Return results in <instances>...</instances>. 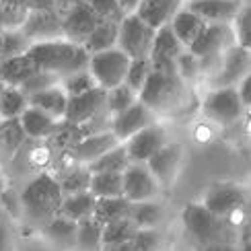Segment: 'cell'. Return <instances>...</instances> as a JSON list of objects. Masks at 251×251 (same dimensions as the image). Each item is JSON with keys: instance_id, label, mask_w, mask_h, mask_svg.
Returning <instances> with one entry per match:
<instances>
[{"instance_id": "obj_1", "label": "cell", "mask_w": 251, "mask_h": 251, "mask_svg": "<svg viewBox=\"0 0 251 251\" xmlns=\"http://www.w3.org/2000/svg\"><path fill=\"white\" fill-rule=\"evenodd\" d=\"M187 82L177 75L173 64H151L142 89L138 91V101L154 113H175L187 101Z\"/></svg>"}, {"instance_id": "obj_2", "label": "cell", "mask_w": 251, "mask_h": 251, "mask_svg": "<svg viewBox=\"0 0 251 251\" xmlns=\"http://www.w3.org/2000/svg\"><path fill=\"white\" fill-rule=\"evenodd\" d=\"M27 54L31 56L37 70L50 72V75H54L58 78L70 75V72H76L80 68H87V62H89L87 50L78 44H72V41L64 37L35 41V44L29 46Z\"/></svg>"}, {"instance_id": "obj_3", "label": "cell", "mask_w": 251, "mask_h": 251, "mask_svg": "<svg viewBox=\"0 0 251 251\" xmlns=\"http://www.w3.org/2000/svg\"><path fill=\"white\" fill-rule=\"evenodd\" d=\"M62 200H64V194L60 190L58 179H54L48 173L35 177L33 181H29L23 194H21L23 210L29 214V218H33L37 223H44V225L58 214Z\"/></svg>"}, {"instance_id": "obj_4", "label": "cell", "mask_w": 251, "mask_h": 251, "mask_svg": "<svg viewBox=\"0 0 251 251\" xmlns=\"http://www.w3.org/2000/svg\"><path fill=\"white\" fill-rule=\"evenodd\" d=\"M154 27H151L146 21H142L136 13L124 15L118 25V41L116 48H120L130 60L149 58L152 39H154Z\"/></svg>"}, {"instance_id": "obj_5", "label": "cell", "mask_w": 251, "mask_h": 251, "mask_svg": "<svg viewBox=\"0 0 251 251\" xmlns=\"http://www.w3.org/2000/svg\"><path fill=\"white\" fill-rule=\"evenodd\" d=\"M128 66H130V58L116 46L103 51H95V54H89V62H87V68L91 72V76L95 78L97 87L105 91L122 85Z\"/></svg>"}, {"instance_id": "obj_6", "label": "cell", "mask_w": 251, "mask_h": 251, "mask_svg": "<svg viewBox=\"0 0 251 251\" xmlns=\"http://www.w3.org/2000/svg\"><path fill=\"white\" fill-rule=\"evenodd\" d=\"M181 218L187 231L204 245L216 241H228L225 218L214 216L204 204H187Z\"/></svg>"}, {"instance_id": "obj_7", "label": "cell", "mask_w": 251, "mask_h": 251, "mask_svg": "<svg viewBox=\"0 0 251 251\" xmlns=\"http://www.w3.org/2000/svg\"><path fill=\"white\" fill-rule=\"evenodd\" d=\"M202 111L208 120L221 126H228L235 124L243 116L245 107L241 99H239L237 87H218V89H210V93L204 97Z\"/></svg>"}, {"instance_id": "obj_8", "label": "cell", "mask_w": 251, "mask_h": 251, "mask_svg": "<svg viewBox=\"0 0 251 251\" xmlns=\"http://www.w3.org/2000/svg\"><path fill=\"white\" fill-rule=\"evenodd\" d=\"M251 68V56L249 50L241 48V46H231L223 51L221 64H218L216 72L208 78V85L210 89H218V87H237L239 80L245 78L249 75Z\"/></svg>"}, {"instance_id": "obj_9", "label": "cell", "mask_w": 251, "mask_h": 251, "mask_svg": "<svg viewBox=\"0 0 251 251\" xmlns=\"http://www.w3.org/2000/svg\"><path fill=\"white\" fill-rule=\"evenodd\" d=\"M107 91L101 87H93L91 91H85L80 95H72L66 101V111H64V122L80 126L93 118L101 116V113H109L105 105Z\"/></svg>"}, {"instance_id": "obj_10", "label": "cell", "mask_w": 251, "mask_h": 251, "mask_svg": "<svg viewBox=\"0 0 251 251\" xmlns=\"http://www.w3.org/2000/svg\"><path fill=\"white\" fill-rule=\"evenodd\" d=\"M247 204L245 187L237 183H216L206 192L204 206L218 218H226L239 212Z\"/></svg>"}, {"instance_id": "obj_11", "label": "cell", "mask_w": 251, "mask_h": 251, "mask_svg": "<svg viewBox=\"0 0 251 251\" xmlns=\"http://www.w3.org/2000/svg\"><path fill=\"white\" fill-rule=\"evenodd\" d=\"M122 185H124V198L130 202L154 200V196L161 190V185L156 183L146 163H130L122 171Z\"/></svg>"}, {"instance_id": "obj_12", "label": "cell", "mask_w": 251, "mask_h": 251, "mask_svg": "<svg viewBox=\"0 0 251 251\" xmlns=\"http://www.w3.org/2000/svg\"><path fill=\"white\" fill-rule=\"evenodd\" d=\"M165 144H167V132L156 122L144 126L142 130L132 134L128 140H124L130 163H146Z\"/></svg>"}, {"instance_id": "obj_13", "label": "cell", "mask_w": 251, "mask_h": 251, "mask_svg": "<svg viewBox=\"0 0 251 251\" xmlns=\"http://www.w3.org/2000/svg\"><path fill=\"white\" fill-rule=\"evenodd\" d=\"M235 33L231 23H206L204 29L198 33V37L192 41L187 50L192 51L196 58L221 54L226 48L235 46Z\"/></svg>"}, {"instance_id": "obj_14", "label": "cell", "mask_w": 251, "mask_h": 251, "mask_svg": "<svg viewBox=\"0 0 251 251\" xmlns=\"http://www.w3.org/2000/svg\"><path fill=\"white\" fill-rule=\"evenodd\" d=\"M101 21L103 19L97 17L95 10H93L85 0H80L66 15H62V37L72 41V44L82 46L85 39L91 35V31L95 29Z\"/></svg>"}, {"instance_id": "obj_15", "label": "cell", "mask_w": 251, "mask_h": 251, "mask_svg": "<svg viewBox=\"0 0 251 251\" xmlns=\"http://www.w3.org/2000/svg\"><path fill=\"white\" fill-rule=\"evenodd\" d=\"M23 33L31 44L35 41H48L62 37V17L56 8H44V10H29L25 23L21 25Z\"/></svg>"}, {"instance_id": "obj_16", "label": "cell", "mask_w": 251, "mask_h": 251, "mask_svg": "<svg viewBox=\"0 0 251 251\" xmlns=\"http://www.w3.org/2000/svg\"><path fill=\"white\" fill-rule=\"evenodd\" d=\"M154 122H156V113L151 111L142 101H136L128 109H124V111L116 113V116H111L109 130L116 134V138L120 142H124V140H128L132 134L142 130L144 126L154 124Z\"/></svg>"}, {"instance_id": "obj_17", "label": "cell", "mask_w": 251, "mask_h": 251, "mask_svg": "<svg viewBox=\"0 0 251 251\" xmlns=\"http://www.w3.org/2000/svg\"><path fill=\"white\" fill-rule=\"evenodd\" d=\"M146 167L161 187H171L181 167V146L167 142L146 161Z\"/></svg>"}, {"instance_id": "obj_18", "label": "cell", "mask_w": 251, "mask_h": 251, "mask_svg": "<svg viewBox=\"0 0 251 251\" xmlns=\"http://www.w3.org/2000/svg\"><path fill=\"white\" fill-rule=\"evenodd\" d=\"M243 2L245 0H185L183 6L206 23H231Z\"/></svg>"}, {"instance_id": "obj_19", "label": "cell", "mask_w": 251, "mask_h": 251, "mask_svg": "<svg viewBox=\"0 0 251 251\" xmlns=\"http://www.w3.org/2000/svg\"><path fill=\"white\" fill-rule=\"evenodd\" d=\"M183 50L185 48L181 46V41L175 37L171 25L165 23L161 27H156V31H154L149 60H151V64H173L175 58L179 56Z\"/></svg>"}, {"instance_id": "obj_20", "label": "cell", "mask_w": 251, "mask_h": 251, "mask_svg": "<svg viewBox=\"0 0 251 251\" xmlns=\"http://www.w3.org/2000/svg\"><path fill=\"white\" fill-rule=\"evenodd\" d=\"M19 120V126L23 130L25 136L29 138H48V136L56 134L62 120H54L51 116H48L46 111H41L33 105H27L25 111L21 113L17 118Z\"/></svg>"}, {"instance_id": "obj_21", "label": "cell", "mask_w": 251, "mask_h": 251, "mask_svg": "<svg viewBox=\"0 0 251 251\" xmlns=\"http://www.w3.org/2000/svg\"><path fill=\"white\" fill-rule=\"evenodd\" d=\"M116 144H120V140L116 138V134L111 130L87 134L75 142V154L78 161L89 163L93 159H97V156H101L103 152H107L109 149H113Z\"/></svg>"}, {"instance_id": "obj_22", "label": "cell", "mask_w": 251, "mask_h": 251, "mask_svg": "<svg viewBox=\"0 0 251 251\" xmlns=\"http://www.w3.org/2000/svg\"><path fill=\"white\" fill-rule=\"evenodd\" d=\"M76 228H78V223L70 221V218L62 216V214H56L54 218H50V221L44 225V235L50 239V243L56 245L58 249L75 251Z\"/></svg>"}, {"instance_id": "obj_23", "label": "cell", "mask_w": 251, "mask_h": 251, "mask_svg": "<svg viewBox=\"0 0 251 251\" xmlns=\"http://www.w3.org/2000/svg\"><path fill=\"white\" fill-rule=\"evenodd\" d=\"M183 6V0H140L136 15L151 27H161L169 23L171 17Z\"/></svg>"}, {"instance_id": "obj_24", "label": "cell", "mask_w": 251, "mask_h": 251, "mask_svg": "<svg viewBox=\"0 0 251 251\" xmlns=\"http://www.w3.org/2000/svg\"><path fill=\"white\" fill-rule=\"evenodd\" d=\"M29 105H33L41 111H46L48 116H51L54 120H64V111H66V101H68V95L64 93V89L58 85H51L48 89H41L33 95L27 97Z\"/></svg>"}, {"instance_id": "obj_25", "label": "cell", "mask_w": 251, "mask_h": 251, "mask_svg": "<svg viewBox=\"0 0 251 251\" xmlns=\"http://www.w3.org/2000/svg\"><path fill=\"white\" fill-rule=\"evenodd\" d=\"M33 72H37V66L27 51L0 60V82H4L6 87H21Z\"/></svg>"}, {"instance_id": "obj_26", "label": "cell", "mask_w": 251, "mask_h": 251, "mask_svg": "<svg viewBox=\"0 0 251 251\" xmlns=\"http://www.w3.org/2000/svg\"><path fill=\"white\" fill-rule=\"evenodd\" d=\"M169 25H171V29H173L175 37L181 41V46H183V48H187V46H190L192 41L198 37V33H200V31L204 29L206 21H204V19H200L196 13H192L190 8L181 6V8L177 10V13L171 17Z\"/></svg>"}, {"instance_id": "obj_27", "label": "cell", "mask_w": 251, "mask_h": 251, "mask_svg": "<svg viewBox=\"0 0 251 251\" xmlns=\"http://www.w3.org/2000/svg\"><path fill=\"white\" fill-rule=\"evenodd\" d=\"M93 208H95V196L87 190V192L64 196V200H62V204L58 208V214L78 223L82 218L93 216Z\"/></svg>"}, {"instance_id": "obj_28", "label": "cell", "mask_w": 251, "mask_h": 251, "mask_svg": "<svg viewBox=\"0 0 251 251\" xmlns=\"http://www.w3.org/2000/svg\"><path fill=\"white\" fill-rule=\"evenodd\" d=\"M130 200L124 196H113V198H95V208H93V218L101 225H107L111 221L128 216L130 212Z\"/></svg>"}, {"instance_id": "obj_29", "label": "cell", "mask_w": 251, "mask_h": 251, "mask_svg": "<svg viewBox=\"0 0 251 251\" xmlns=\"http://www.w3.org/2000/svg\"><path fill=\"white\" fill-rule=\"evenodd\" d=\"M130 165V159H128V152H126V146L124 142L116 144L113 149H109L107 152H103L97 159H93L87 163V169L91 173H99V171H116V173H122L126 167Z\"/></svg>"}, {"instance_id": "obj_30", "label": "cell", "mask_w": 251, "mask_h": 251, "mask_svg": "<svg viewBox=\"0 0 251 251\" xmlns=\"http://www.w3.org/2000/svg\"><path fill=\"white\" fill-rule=\"evenodd\" d=\"M118 25L113 21H101V23L91 31V35L85 39L82 48L87 50V54H95V51H103L116 46L118 41Z\"/></svg>"}, {"instance_id": "obj_31", "label": "cell", "mask_w": 251, "mask_h": 251, "mask_svg": "<svg viewBox=\"0 0 251 251\" xmlns=\"http://www.w3.org/2000/svg\"><path fill=\"white\" fill-rule=\"evenodd\" d=\"M89 192L95 196V198L124 196L122 173H116V171H99V173H91Z\"/></svg>"}, {"instance_id": "obj_32", "label": "cell", "mask_w": 251, "mask_h": 251, "mask_svg": "<svg viewBox=\"0 0 251 251\" xmlns=\"http://www.w3.org/2000/svg\"><path fill=\"white\" fill-rule=\"evenodd\" d=\"M101 228L103 225L97 223L93 216L78 221L75 251H101Z\"/></svg>"}, {"instance_id": "obj_33", "label": "cell", "mask_w": 251, "mask_h": 251, "mask_svg": "<svg viewBox=\"0 0 251 251\" xmlns=\"http://www.w3.org/2000/svg\"><path fill=\"white\" fill-rule=\"evenodd\" d=\"M29 105L27 95L19 87H6L0 91V122L17 120Z\"/></svg>"}, {"instance_id": "obj_34", "label": "cell", "mask_w": 251, "mask_h": 251, "mask_svg": "<svg viewBox=\"0 0 251 251\" xmlns=\"http://www.w3.org/2000/svg\"><path fill=\"white\" fill-rule=\"evenodd\" d=\"M128 218L136 225V228H152L154 225L161 223L163 210L161 206L152 200H142V202H132Z\"/></svg>"}, {"instance_id": "obj_35", "label": "cell", "mask_w": 251, "mask_h": 251, "mask_svg": "<svg viewBox=\"0 0 251 251\" xmlns=\"http://www.w3.org/2000/svg\"><path fill=\"white\" fill-rule=\"evenodd\" d=\"M136 233V225L130 221L128 216L111 221L107 225H103L101 228V245H118V243H128L132 241V237Z\"/></svg>"}, {"instance_id": "obj_36", "label": "cell", "mask_w": 251, "mask_h": 251, "mask_svg": "<svg viewBox=\"0 0 251 251\" xmlns=\"http://www.w3.org/2000/svg\"><path fill=\"white\" fill-rule=\"evenodd\" d=\"M31 41L21 33V29H2L0 31V60L25 54Z\"/></svg>"}, {"instance_id": "obj_37", "label": "cell", "mask_w": 251, "mask_h": 251, "mask_svg": "<svg viewBox=\"0 0 251 251\" xmlns=\"http://www.w3.org/2000/svg\"><path fill=\"white\" fill-rule=\"evenodd\" d=\"M138 101V93L132 91L126 82H122V85L113 87L107 91V97H105V105H107V111L111 113V116H116V113L128 109L132 103Z\"/></svg>"}, {"instance_id": "obj_38", "label": "cell", "mask_w": 251, "mask_h": 251, "mask_svg": "<svg viewBox=\"0 0 251 251\" xmlns=\"http://www.w3.org/2000/svg\"><path fill=\"white\" fill-rule=\"evenodd\" d=\"M231 27H233L237 46L249 50L251 48V8H249V0H245V2L241 4V8L237 10L235 19L231 21Z\"/></svg>"}, {"instance_id": "obj_39", "label": "cell", "mask_w": 251, "mask_h": 251, "mask_svg": "<svg viewBox=\"0 0 251 251\" xmlns=\"http://www.w3.org/2000/svg\"><path fill=\"white\" fill-rule=\"evenodd\" d=\"M60 87L64 89L68 97H72V95H80V93H85V91H91L93 87H97V82L91 76L89 68H80L76 72H70V75L62 76Z\"/></svg>"}, {"instance_id": "obj_40", "label": "cell", "mask_w": 251, "mask_h": 251, "mask_svg": "<svg viewBox=\"0 0 251 251\" xmlns=\"http://www.w3.org/2000/svg\"><path fill=\"white\" fill-rule=\"evenodd\" d=\"M89 181H91V171L87 167H78V169H72L64 175V179H60V190L64 196L70 194H78V192H87L89 190Z\"/></svg>"}, {"instance_id": "obj_41", "label": "cell", "mask_w": 251, "mask_h": 251, "mask_svg": "<svg viewBox=\"0 0 251 251\" xmlns=\"http://www.w3.org/2000/svg\"><path fill=\"white\" fill-rule=\"evenodd\" d=\"M29 15V8L23 4L0 2V27L2 29H21Z\"/></svg>"}, {"instance_id": "obj_42", "label": "cell", "mask_w": 251, "mask_h": 251, "mask_svg": "<svg viewBox=\"0 0 251 251\" xmlns=\"http://www.w3.org/2000/svg\"><path fill=\"white\" fill-rule=\"evenodd\" d=\"M151 72V60L149 58H138V60H130V66L126 70V78L124 82L128 85L132 91L138 93L144 85L146 76Z\"/></svg>"}, {"instance_id": "obj_43", "label": "cell", "mask_w": 251, "mask_h": 251, "mask_svg": "<svg viewBox=\"0 0 251 251\" xmlns=\"http://www.w3.org/2000/svg\"><path fill=\"white\" fill-rule=\"evenodd\" d=\"M175 70L187 85L194 82L196 78H200V62H198V58L187 48L175 58Z\"/></svg>"}, {"instance_id": "obj_44", "label": "cell", "mask_w": 251, "mask_h": 251, "mask_svg": "<svg viewBox=\"0 0 251 251\" xmlns=\"http://www.w3.org/2000/svg\"><path fill=\"white\" fill-rule=\"evenodd\" d=\"M134 251H159L161 249V235L154 228H136L132 237Z\"/></svg>"}, {"instance_id": "obj_45", "label": "cell", "mask_w": 251, "mask_h": 251, "mask_svg": "<svg viewBox=\"0 0 251 251\" xmlns=\"http://www.w3.org/2000/svg\"><path fill=\"white\" fill-rule=\"evenodd\" d=\"M58 82H60L58 76L50 75V72H44V70H37V72H33V75H31L19 89L29 97V95H33V93H37V91H41V89H48V87H51V85H58Z\"/></svg>"}, {"instance_id": "obj_46", "label": "cell", "mask_w": 251, "mask_h": 251, "mask_svg": "<svg viewBox=\"0 0 251 251\" xmlns=\"http://www.w3.org/2000/svg\"><path fill=\"white\" fill-rule=\"evenodd\" d=\"M85 2L95 10L97 17L103 21H113V23H120L124 19L122 8L118 6V0H85Z\"/></svg>"}, {"instance_id": "obj_47", "label": "cell", "mask_w": 251, "mask_h": 251, "mask_svg": "<svg viewBox=\"0 0 251 251\" xmlns=\"http://www.w3.org/2000/svg\"><path fill=\"white\" fill-rule=\"evenodd\" d=\"M0 251H15L13 233H10V226L2 214H0Z\"/></svg>"}, {"instance_id": "obj_48", "label": "cell", "mask_w": 251, "mask_h": 251, "mask_svg": "<svg viewBox=\"0 0 251 251\" xmlns=\"http://www.w3.org/2000/svg\"><path fill=\"white\" fill-rule=\"evenodd\" d=\"M237 93H239V99H241L243 107L249 109V105H251V75H247L245 78L239 80Z\"/></svg>"}, {"instance_id": "obj_49", "label": "cell", "mask_w": 251, "mask_h": 251, "mask_svg": "<svg viewBox=\"0 0 251 251\" xmlns=\"http://www.w3.org/2000/svg\"><path fill=\"white\" fill-rule=\"evenodd\" d=\"M78 2H80V0H54V8L58 10V15L62 17V15H66L75 4H78Z\"/></svg>"}, {"instance_id": "obj_50", "label": "cell", "mask_w": 251, "mask_h": 251, "mask_svg": "<svg viewBox=\"0 0 251 251\" xmlns=\"http://www.w3.org/2000/svg\"><path fill=\"white\" fill-rule=\"evenodd\" d=\"M204 251H237V249L231 245V241H216L204 245Z\"/></svg>"}, {"instance_id": "obj_51", "label": "cell", "mask_w": 251, "mask_h": 251, "mask_svg": "<svg viewBox=\"0 0 251 251\" xmlns=\"http://www.w3.org/2000/svg\"><path fill=\"white\" fill-rule=\"evenodd\" d=\"M29 10H44V8H54V0H27Z\"/></svg>"}, {"instance_id": "obj_52", "label": "cell", "mask_w": 251, "mask_h": 251, "mask_svg": "<svg viewBox=\"0 0 251 251\" xmlns=\"http://www.w3.org/2000/svg\"><path fill=\"white\" fill-rule=\"evenodd\" d=\"M138 2H140V0H118V6L122 8L124 15H130V13H136Z\"/></svg>"}, {"instance_id": "obj_53", "label": "cell", "mask_w": 251, "mask_h": 251, "mask_svg": "<svg viewBox=\"0 0 251 251\" xmlns=\"http://www.w3.org/2000/svg\"><path fill=\"white\" fill-rule=\"evenodd\" d=\"M101 251H134L132 243H118V245H105V247H101Z\"/></svg>"}, {"instance_id": "obj_54", "label": "cell", "mask_w": 251, "mask_h": 251, "mask_svg": "<svg viewBox=\"0 0 251 251\" xmlns=\"http://www.w3.org/2000/svg\"><path fill=\"white\" fill-rule=\"evenodd\" d=\"M0 2H10V4H23V6H27V0H0Z\"/></svg>"}, {"instance_id": "obj_55", "label": "cell", "mask_w": 251, "mask_h": 251, "mask_svg": "<svg viewBox=\"0 0 251 251\" xmlns=\"http://www.w3.org/2000/svg\"><path fill=\"white\" fill-rule=\"evenodd\" d=\"M241 251H251V249H249V243H247V245H243V249H241Z\"/></svg>"}, {"instance_id": "obj_56", "label": "cell", "mask_w": 251, "mask_h": 251, "mask_svg": "<svg viewBox=\"0 0 251 251\" xmlns=\"http://www.w3.org/2000/svg\"><path fill=\"white\" fill-rule=\"evenodd\" d=\"M4 89V82H0V91H2Z\"/></svg>"}, {"instance_id": "obj_57", "label": "cell", "mask_w": 251, "mask_h": 251, "mask_svg": "<svg viewBox=\"0 0 251 251\" xmlns=\"http://www.w3.org/2000/svg\"><path fill=\"white\" fill-rule=\"evenodd\" d=\"M0 31H2V27H0Z\"/></svg>"}, {"instance_id": "obj_58", "label": "cell", "mask_w": 251, "mask_h": 251, "mask_svg": "<svg viewBox=\"0 0 251 251\" xmlns=\"http://www.w3.org/2000/svg\"><path fill=\"white\" fill-rule=\"evenodd\" d=\"M0 124H2V122H0Z\"/></svg>"}, {"instance_id": "obj_59", "label": "cell", "mask_w": 251, "mask_h": 251, "mask_svg": "<svg viewBox=\"0 0 251 251\" xmlns=\"http://www.w3.org/2000/svg\"><path fill=\"white\" fill-rule=\"evenodd\" d=\"M183 2H185V0H183Z\"/></svg>"}]
</instances>
